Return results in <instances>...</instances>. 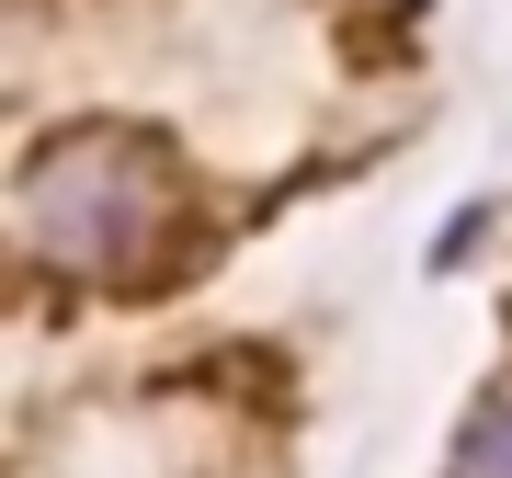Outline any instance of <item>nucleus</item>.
I'll use <instances>...</instances> for the list:
<instances>
[{
	"mask_svg": "<svg viewBox=\"0 0 512 478\" xmlns=\"http://www.w3.org/2000/svg\"><path fill=\"white\" fill-rule=\"evenodd\" d=\"M23 239L46 262H126L148 239V171L126 148H46L23 171Z\"/></svg>",
	"mask_w": 512,
	"mask_h": 478,
	"instance_id": "obj_1",
	"label": "nucleus"
},
{
	"mask_svg": "<svg viewBox=\"0 0 512 478\" xmlns=\"http://www.w3.org/2000/svg\"><path fill=\"white\" fill-rule=\"evenodd\" d=\"M444 478H512V399H490V410H478V422L456 433Z\"/></svg>",
	"mask_w": 512,
	"mask_h": 478,
	"instance_id": "obj_2",
	"label": "nucleus"
}]
</instances>
